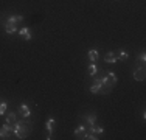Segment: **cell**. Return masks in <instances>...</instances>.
Masks as SVG:
<instances>
[{
  "instance_id": "19",
  "label": "cell",
  "mask_w": 146,
  "mask_h": 140,
  "mask_svg": "<svg viewBox=\"0 0 146 140\" xmlns=\"http://www.w3.org/2000/svg\"><path fill=\"white\" fill-rule=\"evenodd\" d=\"M6 107H8V104H6L5 101H2V103H0V117H3V115L6 114Z\"/></svg>"
},
{
  "instance_id": "18",
  "label": "cell",
  "mask_w": 146,
  "mask_h": 140,
  "mask_svg": "<svg viewBox=\"0 0 146 140\" xmlns=\"http://www.w3.org/2000/svg\"><path fill=\"white\" fill-rule=\"evenodd\" d=\"M106 75H107V78H109L113 84H117V83H118V78H117V75H115L113 72H106Z\"/></svg>"
},
{
  "instance_id": "11",
  "label": "cell",
  "mask_w": 146,
  "mask_h": 140,
  "mask_svg": "<svg viewBox=\"0 0 146 140\" xmlns=\"http://www.w3.org/2000/svg\"><path fill=\"white\" fill-rule=\"evenodd\" d=\"M6 22H11V23H14V25L22 23L23 22V16H20V14H13V16L6 17Z\"/></svg>"
},
{
  "instance_id": "20",
  "label": "cell",
  "mask_w": 146,
  "mask_h": 140,
  "mask_svg": "<svg viewBox=\"0 0 146 140\" xmlns=\"http://www.w3.org/2000/svg\"><path fill=\"white\" fill-rule=\"evenodd\" d=\"M138 61H140L141 64H145V62H146V55H145V51H141V53L138 55Z\"/></svg>"
},
{
  "instance_id": "9",
  "label": "cell",
  "mask_w": 146,
  "mask_h": 140,
  "mask_svg": "<svg viewBox=\"0 0 146 140\" xmlns=\"http://www.w3.org/2000/svg\"><path fill=\"white\" fill-rule=\"evenodd\" d=\"M86 131H87V128H86V125H79L78 128L73 131V134H75V137L76 139H84V134H86Z\"/></svg>"
},
{
  "instance_id": "15",
  "label": "cell",
  "mask_w": 146,
  "mask_h": 140,
  "mask_svg": "<svg viewBox=\"0 0 146 140\" xmlns=\"http://www.w3.org/2000/svg\"><path fill=\"white\" fill-rule=\"evenodd\" d=\"M5 121H6V123H9V125H14L16 121H17V115H16V112H9V114L5 117Z\"/></svg>"
},
{
  "instance_id": "14",
  "label": "cell",
  "mask_w": 146,
  "mask_h": 140,
  "mask_svg": "<svg viewBox=\"0 0 146 140\" xmlns=\"http://www.w3.org/2000/svg\"><path fill=\"white\" fill-rule=\"evenodd\" d=\"M89 131L93 132V134H96V135H101L104 132V128L103 126H98V125H93V126H89Z\"/></svg>"
},
{
  "instance_id": "16",
  "label": "cell",
  "mask_w": 146,
  "mask_h": 140,
  "mask_svg": "<svg viewBox=\"0 0 146 140\" xmlns=\"http://www.w3.org/2000/svg\"><path fill=\"white\" fill-rule=\"evenodd\" d=\"M127 58H129V53H127L126 50H123V48L118 50V53H117V59H118V61H126Z\"/></svg>"
},
{
  "instance_id": "6",
  "label": "cell",
  "mask_w": 146,
  "mask_h": 140,
  "mask_svg": "<svg viewBox=\"0 0 146 140\" xmlns=\"http://www.w3.org/2000/svg\"><path fill=\"white\" fill-rule=\"evenodd\" d=\"M100 90H101V81H100V78L93 76V83H92V86H90V92L92 93H100Z\"/></svg>"
},
{
  "instance_id": "1",
  "label": "cell",
  "mask_w": 146,
  "mask_h": 140,
  "mask_svg": "<svg viewBox=\"0 0 146 140\" xmlns=\"http://www.w3.org/2000/svg\"><path fill=\"white\" fill-rule=\"evenodd\" d=\"M31 123L30 121H25V118L23 120H17L14 123V131H13V134L16 135V139H27L28 135L31 134Z\"/></svg>"
},
{
  "instance_id": "12",
  "label": "cell",
  "mask_w": 146,
  "mask_h": 140,
  "mask_svg": "<svg viewBox=\"0 0 146 140\" xmlns=\"http://www.w3.org/2000/svg\"><path fill=\"white\" fill-rule=\"evenodd\" d=\"M84 120H86V123H87V128L89 126H93V125H96V115L95 114H87V115H84Z\"/></svg>"
},
{
  "instance_id": "17",
  "label": "cell",
  "mask_w": 146,
  "mask_h": 140,
  "mask_svg": "<svg viewBox=\"0 0 146 140\" xmlns=\"http://www.w3.org/2000/svg\"><path fill=\"white\" fill-rule=\"evenodd\" d=\"M96 73H98V67H96L93 62H90V65H89V75L93 78V76H96Z\"/></svg>"
},
{
  "instance_id": "4",
  "label": "cell",
  "mask_w": 146,
  "mask_h": 140,
  "mask_svg": "<svg viewBox=\"0 0 146 140\" xmlns=\"http://www.w3.org/2000/svg\"><path fill=\"white\" fill-rule=\"evenodd\" d=\"M54 125H56L54 118H48V120L45 121V128H47V131H48L47 140H51V139H53V129H54Z\"/></svg>"
},
{
  "instance_id": "2",
  "label": "cell",
  "mask_w": 146,
  "mask_h": 140,
  "mask_svg": "<svg viewBox=\"0 0 146 140\" xmlns=\"http://www.w3.org/2000/svg\"><path fill=\"white\" fill-rule=\"evenodd\" d=\"M13 131H14V125H9V123H3V126L0 128V139L2 140H6V139H9L11 137V134H13Z\"/></svg>"
},
{
  "instance_id": "10",
  "label": "cell",
  "mask_w": 146,
  "mask_h": 140,
  "mask_svg": "<svg viewBox=\"0 0 146 140\" xmlns=\"http://www.w3.org/2000/svg\"><path fill=\"white\" fill-rule=\"evenodd\" d=\"M3 25H5V33L6 34H14V33H17V25H14V23H11V22H6L5 20V23H3Z\"/></svg>"
},
{
  "instance_id": "8",
  "label": "cell",
  "mask_w": 146,
  "mask_h": 140,
  "mask_svg": "<svg viewBox=\"0 0 146 140\" xmlns=\"http://www.w3.org/2000/svg\"><path fill=\"white\" fill-rule=\"evenodd\" d=\"M104 62H107V64H117L118 62L117 55L113 53V51H107V53L104 55Z\"/></svg>"
},
{
  "instance_id": "13",
  "label": "cell",
  "mask_w": 146,
  "mask_h": 140,
  "mask_svg": "<svg viewBox=\"0 0 146 140\" xmlns=\"http://www.w3.org/2000/svg\"><path fill=\"white\" fill-rule=\"evenodd\" d=\"M87 56H89V59H90V62H96V59H98V50L96 48H90V50L87 51Z\"/></svg>"
},
{
  "instance_id": "5",
  "label": "cell",
  "mask_w": 146,
  "mask_h": 140,
  "mask_svg": "<svg viewBox=\"0 0 146 140\" xmlns=\"http://www.w3.org/2000/svg\"><path fill=\"white\" fill-rule=\"evenodd\" d=\"M17 112L20 114V117H22V118H30V115H31V109H30V106H28V104H25V103L20 104L19 109H17Z\"/></svg>"
},
{
  "instance_id": "3",
  "label": "cell",
  "mask_w": 146,
  "mask_h": 140,
  "mask_svg": "<svg viewBox=\"0 0 146 140\" xmlns=\"http://www.w3.org/2000/svg\"><path fill=\"white\" fill-rule=\"evenodd\" d=\"M132 78L135 81H145V64H141L140 67H135L134 72H132Z\"/></svg>"
},
{
  "instance_id": "7",
  "label": "cell",
  "mask_w": 146,
  "mask_h": 140,
  "mask_svg": "<svg viewBox=\"0 0 146 140\" xmlns=\"http://www.w3.org/2000/svg\"><path fill=\"white\" fill-rule=\"evenodd\" d=\"M19 34H20V37H22V39H25V41H31V37H33V34H31V30H30L28 27L20 28V30H19Z\"/></svg>"
}]
</instances>
